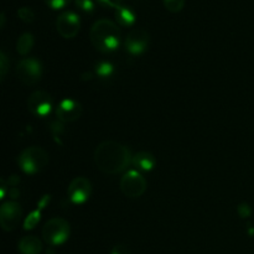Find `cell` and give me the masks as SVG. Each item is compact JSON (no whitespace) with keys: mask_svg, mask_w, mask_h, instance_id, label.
<instances>
[{"mask_svg":"<svg viewBox=\"0 0 254 254\" xmlns=\"http://www.w3.org/2000/svg\"><path fill=\"white\" fill-rule=\"evenodd\" d=\"M133 156L130 150L123 144L106 140L99 144L94 151V163L102 173L117 175L123 173L131 164Z\"/></svg>","mask_w":254,"mask_h":254,"instance_id":"1","label":"cell"},{"mask_svg":"<svg viewBox=\"0 0 254 254\" xmlns=\"http://www.w3.org/2000/svg\"><path fill=\"white\" fill-rule=\"evenodd\" d=\"M89 40L98 51L109 54L116 51L121 45V31L112 20L101 19L91 27Z\"/></svg>","mask_w":254,"mask_h":254,"instance_id":"2","label":"cell"},{"mask_svg":"<svg viewBox=\"0 0 254 254\" xmlns=\"http://www.w3.org/2000/svg\"><path fill=\"white\" fill-rule=\"evenodd\" d=\"M49 154L40 146H29L20 153L17 164L27 175H35L49 165Z\"/></svg>","mask_w":254,"mask_h":254,"instance_id":"3","label":"cell"},{"mask_svg":"<svg viewBox=\"0 0 254 254\" xmlns=\"http://www.w3.org/2000/svg\"><path fill=\"white\" fill-rule=\"evenodd\" d=\"M71 235L68 221L61 217H54L47 221L42 227V238L50 246H61Z\"/></svg>","mask_w":254,"mask_h":254,"instance_id":"4","label":"cell"},{"mask_svg":"<svg viewBox=\"0 0 254 254\" xmlns=\"http://www.w3.org/2000/svg\"><path fill=\"white\" fill-rule=\"evenodd\" d=\"M16 77L25 86H35L42 77V64L35 57L22 59L16 64Z\"/></svg>","mask_w":254,"mask_h":254,"instance_id":"5","label":"cell"},{"mask_svg":"<svg viewBox=\"0 0 254 254\" xmlns=\"http://www.w3.org/2000/svg\"><path fill=\"white\" fill-rule=\"evenodd\" d=\"M121 191L126 197L135 200L141 197L146 190V180L138 170L127 171L121 179Z\"/></svg>","mask_w":254,"mask_h":254,"instance_id":"6","label":"cell"},{"mask_svg":"<svg viewBox=\"0 0 254 254\" xmlns=\"http://www.w3.org/2000/svg\"><path fill=\"white\" fill-rule=\"evenodd\" d=\"M22 217L21 206L15 201H6L0 207V225L6 232L14 231Z\"/></svg>","mask_w":254,"mask_h":254,"instance_id":"7","label":"cell"},{"mask_svg":"<svg viewBox=\"0 0 254 254\" xmlns=\"http://www.w3.org/2000/svg\"><path fill=\"white\" fill-rule=\"evenodd\" d=\"M56 29L64 39H73L81 30V19L74 11H64L57 17Z\"/></svg>","mask_w":254,"mask_h":254,"instance_id":"8","label":"cell"},{"mask_svg":"<svg viewBox=\"0 0 254 254\" xmlns=\"http://www.w3.org/2000/svg\"><path fill=\"white\" fill-rule=\"evenodd\" d=\"M92 195V184L87 178L79 176V178H74L73 180L69 183L68 189H67V196H68L69 201L74 205H82Z\"/></svg>","mask_w":254,"mask_h":254,"instance_id":"9","label":"cell"},{"mask_svg":"<svg viewBox=\"0 0 254 254\" xmlns=\"http://www.w3.org/2000/svg\"><path fill=\"white\" fill-rule=\"evenodd\" d=\"M27 108L37 118H46L52 111L51 96L45 91H35L27 99Z\"/></svg>","mask_w":254,"mask_h":254,"instance_id":"10","label":"cell"},{"mask_svg":"<svg viewBox=\"0 0 254 254\" xmlns=\"http://www.w3.org/2000/svg\"><path fill=\"white\" fill-rule=\"evenodd\" d=\"M149 41H150V36H149L148 31H145L144 29H134L127 35L124 45L129 54L138 56V55L145 52L149 46Z\"/></svg>","mask_w":254,"mask_h":254,"instance_id":"11","label":"cell"},{"mask_svg":"<svg viewBox=\"0 0 254 254\" xmlns=\"http://www.w3.org/2000/svg\"><path fill=\"white\" fill-rule=\"evenodd\" d=\"M82 116V106L72 98H64L56 108V117L62 123H72Z\"/></svg>","mask_w":254,"mask_h":254,"instance_id":"12","label":"cell"},{"mask_svg":"<svg viewBox=\"0 0 254 254\" xmlns=\"http://www.w3.org/2000/svg\"><path fill=\"white\" fill-rule=\"evenodd\" d=\"M17 248L21 254H40L42 251V243L35 236H25L19 241Z\"/></svg>","mask_w":254,"mask_h":254,"instance_id":"13","label":"cell"},{"mask_svg":"<svg viewBox=\"0 0 254 254\" xmlns=\"http://www.w3.org/2000/svg\"><path fill=\"white\" fill-rule=\"evenodd\" d=\"M131 164L140 171H151L156 165L154 155L148 151H139L133 156Z\"/></svg>","mask_w":254,"mask_h":254,"instance_id":"14","label":"cell"},{"mask_svg":"<svg viewBox=\"0 0 254 254\" xmlns=\"http://www.w3.org/2000/svg\"><path fill=\"white\" fill-rule=\"evenodd\" d=\"M116 20L121 26L129 27L133 26L134 22H135L136 16L135 12L128 6H119L118 9H116Z\"/></svg>","mask_w":254,"mask_h":254,"instance_id":"15","label":"cell"},{"mask_svg":"<svg viewBox=\"0 0 254 254\" xmlns=\"http://www.w3.org/2000/svg\"><path fill=\"white\" fill-rule=\"evenodd\" d=\"M34 44H35V39L34 36H32V34H30V32H25V34H22L21 36L17 39L16 51L19 52L20 55H22V56H26V55L32 50Z\"/></svg>","mask_w":254,"mask_h":254,"instance_id":"16","label":"cell"},{"mask_svg":"<svg viewBox=\"0 0 254 254\" xmlns=\"http://www.w3.org/2000/svg\"><path fill=\"white\" fill-rule=\"evenodd\" d=\"M44 210V208L39 207L37 210L32 211L31 213H30L29 216H27L26 218H25L24 221V228L26 231L29 230H34L35 227L37 226V223L40 222V220H41V211Z\"/></svg>","mask_w":254,"mask_h":254,"instance_id":"17","label":"cell"},{"mask_svg":"<svg viewBox=\"0 0 254 254\" xmlns=\"http://www.w3.org/2000/svg\"><path fill=\"white\" fill-rule=\"evenodd\" d=\"M96 73L97 76L101 77V78H109V77L113 76L114 73V66L109 62H99L96 66Z\"/></svg>","mask_w":254,"mask_h":254,"instance_id":"18","label":"cell"},{"mask_svg":"<svg viewBox=\"0 0 254 254\" xmlns=\"http://www.w3.org/2000/svg\"><path fill=\"white\" fill-rule=\"evenodd\" d=\"M17 16L21 21H24L25 24H32L35 20V12L31 7L29 6H22L17 10Z\"/></svg>","mask_w":254,"mask_h":254,"instance_id":"19","label":"cell"},{"mask_svg":"<svg viewBox=\"0 0 254 254\" xmlns=\"http://www.w3.org/2000/svg\"><path fill=\"white\" fill-rule=\"evenodd\" d=\"M163 2L166 10L173 12V14L180 12L185 6V0H163Z\"/></svg>","mask_w":254,"mask_h":254,"instance_id":"20","label":"cell"},{"mask_svg":"<svg viewBox=\"0 0 254 254\" xmlns=\"http://www.w3.org/2000/svg\"><path fill=\"white\" fill-rule=\"evenodd\" d=\"M74 4L84 14H92L94 11V2L92 0H74Z\"/></svg>","mask_w":254,"mask_h":254,"instance_id":"21","label":"cell"},{"mask_svg":"<svg viewBox=\"0 0 254 254\" xmlns=\"http://www.w3.org/2000/svg\"><path fill=\"white\" fill-rule=\"evenodd\" d=\"M9 60H7L6 55L4 51L0 52V77H1V81H4L5 76L7 73V69H9Z\"/></svg>","mask_w":254,"mask_h":254,"instance_id":"22","label":"cell"},{"mask_svg":"<svg viewBox=\"0 0 254 254\" xmlns=\"http://www.w3.org/2000/svg\"><path fill=\"white\" fill-rule=\"evenodd\" d=\"M45 4L54 10H60L66 7L71 2V0H44Z\"/></svg>","mask_w":254,"mask_h":254,"instance_id":"23","label":"cell"},{"mask_svg":"<svg viewBox=\"0 0 254 254\" xmlns=\"http://www.w3.org/2000/svg\"><path fill=\"white\" fill-rule=\"evenodd\" d=\"M238 215L241 216L242 218H247L250 217L251 213H252V210H251V206L247 205V203H241L237 208Z\"/></svg>","mask_w":254,"mask_h":254,"instance_id":"24","label":"cell"},{"mask_svg":"<svg viewBox=\"0 0 254 254\" xmlns=\"http://www.w3.org/2000/svg\"><path fill=\"white\" fill-rule=\"evenodd\" d=\"M98 1L107 7L118 9L119 6H122V2H123V0H98Z\"/></svg>","mask_w":254,"mask_h":254,"instance_id":"25","label":"cell"},{"mask_svg":"<svg viewBox=\"0 0 254 254\" xmlns=\"http://www.w3.org/2000/svg\"><path fill=\"white\" fill-rule=\"evenodd\" d=\"M111 254H130V253H129V250L127 246L118 245V246H116L113 250H112Z\"/></svg>","mask_w":254,"mask_h":254,"instance_id":"26","label":"cell"},{"mask_svg":"<svg viewBox=\"0 0 254 254\" xmlns=\"http://www.w3.org/2000/svg\"><path fill=\"white\" fill-rule=\"evenodd\" d=\"M19 183H20L19 176L12 175V176H10V179H9V180H7L6 185H7V186H11V188H15V186H16Z\"/></svg>","mask_w":254,"mask_h":254,"instance_id":"27","label":"cell"},{"mask_svg":"<svg viewBox=\"0 0 254 254\" xmlns=\"http://www.w3.org/2000/svg\"><path fill=\"white\" fill-rule=\"evenodd\" d=\"M10 197H11V198H17V197H19V190H17V189L16 188H11V189H10Z\"/></svg>","mask_w":254,"mask_h":254,"instance_id":"28","label":"cell"},{"mask_svg":"<svg viewBox=\"0 0 254 254\" xmlns=\"http://www.w3.org/2000/svg\"><path fill=\"white\" fill-rule=\"evenodd\" d=\"M4 25H5V14L4 12H1V29L4 27Z\"/></svg>","mask_w":254,"mask_h":254,"instance_id":"29","label":"cell"}]
</instances>
